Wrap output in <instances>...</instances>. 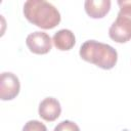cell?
Returning a JSON list of instances; mask_svg holds the SVG:
<instances>
[{
    "mask_svg": "<svg viewBox=\"0 0 131 131\" xmlns=\"http://www.w3.org/2000/svg\"><path fill=\"white\" fill-rule=\"evenodd\" d=\"M25 17L33 25L50 30L60 23V13L51 3L44 0H28L24 4L23 9Z\"/></svg>",
    "mask_w": 131,
    "mask_h": 131,
    "instance_id": "obj_1",
    "label": "cell"
},
{
    "mask_svg": "<svg viewBox=\"0 0 131 131\" xmlns=\"http://www.w3.org/2000/svg\"><path fill=\"white\" fill-rule=\"evenodd\" d=\"M79 55L102 70L113 69L118 60V52L113 46L95 40L85 41L80 47Z\"/></svg>",
    "mask_w": 131,
    "mask_h": 131,
    "instance_id": "obj_2",
    "label": "cell"
},
{
    "mask_svg": "<svg viewBox=\"0 0 131 131\" xmlns=\"http://www.w3.org/2000/svg\"><path fill=\"white\" fill-rule=\"evenodd\" d=\"M120 7L116 20L108 29V36L117 43L131 40V0H119Z\"/></svg>",
    "mask_w": 131,
    "mask_h": 131,
    "instance_id": "obj_3",
    "label": "cell"
},
{
    "mask_svg": "<svg viewBox=\"0 0 131 131\" xmlns=\"http://www.w3.org/2000/svg\"><path fill=\"white\" fill-rule=\"evenodd\" d=\"M26 44L32 53L46 54L51 50L52 40L47 33L36 31L27 36Z\"/></svg>",
    "mask_w": 131,
    "mask_h": 131,
    "instance_id": "obj_4",
    "label": "cell"
},
{
    "mask_svg": "<svg viewBox=\"0 0 131 131\" xmlns=\"http://www.w3.org/2000/svg\"><path fill=\"white\" fill-rule=\"evenodd\" d=\"M20 89L18 78L10 72H4L0 76V98L1 100H12Z\"/></svg>",
    "mask_w": 131,
    "mask_h": 131,
    "instance_id": "obj_5",
    "label": "cell"
},
{
    "mask_svg": "<svg viewBox=\"0 0 131 131\" xmlns=\"http://www.w3.org/2000/svg\"><path fill=\"white\" fill-rule=\"evenodd\" d=\"M38 113L43 120L47 122H53L60 116L61 106L56 98L46 97L40 102Z\"/></svg>",
    "mask_w": 131,
    "mask_h": 131,
    "instance_id": "obj_6",
    "label": "cell"
},
{
    "mask_svg": "<svg viewBox=\"0 0 131 131\" xmlns=\"http://www.w3.org/2000/svg\"><path fill=\"white\" fill-rule=\"evenodd\" d=\"M111 4L110 0H86L84 8L91 18H102L108 13Z\"/></svg>",
    "mask_w": 131,
    "mask_h": 131,
    "instance_id": "obj_7",
    "label": "cell"
},
{
    "mask_svg": "<svg viewBox=\"0 0 131 131\" xmlns=\"http://www.w3.org/2000/svg\"><path fill=\"white\" fill-rule=\"evenodd\" d=\"M52 42L58 50L68 51V50H71L75 46L76 38H75L74 33L71 30L61 29L53 35Z\"/></svg>",
    "mask_w": 131,
    "mask_h": 131,
    "instance_id": "obj_8",
    "label": "cell"
},
{
    "mask_svg": "<svg viewBox=\"0 0 131 131\" xmlns=\"http://www.w3.org/2000/svg\"><path fill=\"white\" fill-rule=\"evenodd\" d=\"M53 131H80V128L75 122L70 120H64L58 123L54 127Z\"/></svg>",
    "mask_w": 131,
    "mask_h": 131,
    "instance_id": "obj_9",
    "label": "cell"
},
{
    "mask_svg": "<svg viewBox=\"0 0 131 131\" xmlns=\"http://www.w3.org/2000/svg\"><path fill=\"white\" fill-rule=\"evenodd\" d=\"M23 131H47L46 126L38 120L28 121L23 127Z\"/></svg>",
    "mask_w": 131,
    "mask_h": 131,
    "instance_id": "obj_10",
    "label": "cell"
}]
</instances>
